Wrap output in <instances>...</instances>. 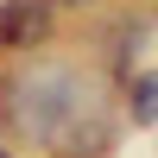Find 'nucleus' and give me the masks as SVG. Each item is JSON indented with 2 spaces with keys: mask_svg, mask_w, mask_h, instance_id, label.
Returning a JSON list of instances; mask_svg holds the SVG:
<instances>
[{
  "mask_svg": "<svg viewBox=\"0 0 158 158\" xmlns=\"http://www.w3.org/2000/svg\"><path fill=\"white\" fill-rule=\"evenodd\" d=\"M127 114H133V127H152V120H158V70H152V76H133Z\"/></svg>",
  "mask_w": 158,
  "mask_h": 158,
  "instance_id": "3",
  "label": "nucleus"
},
{
  "mask_svg": "<svg viewBox=\"0 0 158 158\" xmlns=\"http://www.w3.org/2000/svg\"><path fill=\"white\" fill-rule=\"evenodd\" d=\"M0 158H13V152H0Z\"/></svg>",
  "mask_w": 158,
  "mask_h": 158,
  "instance_id": "5",
  "label": "nucleus"
},
{
  "mask_svg": "<svg viewBox=\"0 0 158 158\" xmlns=\"http://www.w3.org/2000/svg\"><path fill=\"white\" fill-rule=\"evenodd\" d=\"M57 25V0H0V51L32 57Z\"/></svg>",
  "mask_w": 158,
  "mask_h": 158,
  "instance_id": "2",
  "label": "nucleus"
},
{
  "mask_svg": "<svg viewBox=\"0 0 158 158\" xmlns=\"http://www.w3.org/2000/svg\"><path fill=\"white\" fill-rule=\"evenodd\" d=\"M57 6H89V0H57Z\"/></svg>",
  "mask_w": 158,
  "mask_h": 158,
  "instance_id": "4",
  "label": "nucleus"
},
{
  "mask_svg": "<svg viewBox=\"0 0 158 158\" xmlns=\"http://www.w3.org/2000/svg\"><path fill=\"white\" fill-rule=\"evenodd\" d=\"M0 139L57 158H101L114 146V101L89 70L32 57L0 76Z\"/></svg>",
  "mask_w": 158,
  "mask_h": 158,
  "instance_id": "1",
  "label": "nucleus"
}]
</instances>
